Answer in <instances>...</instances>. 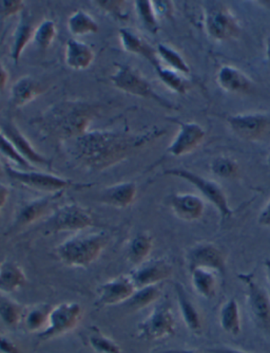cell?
Instances as JSON below:
<instances>
[{
	"mask_svg": "<svg viewBox=\"0 0 270 353\" xmlns=\"http://www.w3.org/2000/svg\"><path fill=\"white\" fill-rule=\"evenodd\" d=\"M27 281L23 268L12 261L0 263V293L12 294L25 285Z\"/></svg>",
	"mask_w": 270,
	"mask_h": 353,
	"instance_id": "cell-27",
	"label": "cell"
},
{
	"mask_svg": "<svg viewBox=\"0 0 270 353\" xmlns=\"http://www.w3.org/2000/svg\"><path fill=\"white\" fill-rule=\"evenodd\" d=\"M227 123L233 134L243 140H261L270 130V116L262 112L231 114Z\"/></svg>",
	"mask_w": 270,
	"mask_h": 353,
	"instance_id": "cell-14",
	"label": "cell"
},
{
	"mask_svg": "<svg viewBox=\"0 0 270 353\" xmlns=\"http://www.w3.org/2000/svg\"><path fill=\"white\" fill-rule=\"evenodd\" d=\"M194 290L202 299H211L218 290L216 273L207 269H196L190 272Z\"/></svg>",
	"mask_w": 270,
	"mask_h": 353,
	"instance_id": "cell-30",
	"label": "cell"
},
{
	"mask_svg": "<svg viewBox=\"0 0 270 353\" xmlns=\"http://www.w3.org/2000/svg\"><path fill=\"white\" fill-rule=\"evenodd\" d=\"M5 172L12 181L21 184L25 188L45 192V195L63 192L68 190H86L93 185L92 183H79L50 172L19 170L8 163L5 164Z\"/></svg>",
	"mask_w": 270,
	"mask_h": 353,
	"instance_id": "cell-4",
	"label": "cell"
},
{
	"mask_svg": "<svg viewBox=\"0 0 270 353\" xmlns=\"http://www.w3.org/2000/svg\"><path fill=\"white\" fill-rule=\"evenodd\" d=\"M95 5L98 6L99 9L110 14L112 17L118 21H126L127 17L126 12H125V5L126 1L123 0H99L95 1Z\"/></svg>",
	"mask_w": 270,
	"mask_h": 353,
	"instance_id": "cell-42",
	"label": "cell"
},
{
	"mask_svg": "<svg viewBox=\"0 0 270 353\" xmlns=\"http://www.w3.org/2000/svg\"><path fill=\"white\" fill-rule=\"evenodd\" d=\"M10 197V188L6 184L0 182V215L3 212V208H5L8 199Z\"/></svg>",
	"mask_w": 270,
	"mask_h": 353,
	"instance_id": "cell-47",
	"label": "cell"
},
{
	"mask_svg": "<svg viewBox=\"0 0 270 353\" xmlns=\"http://www.w3.org/2000/svg\"><path fill=\"white\" fill-rule=\"evenodd\" d=\"M23 0H0V19H8L23 12Z\"/></svg>",
	"mask_w": 270,
	"mask_h": 353,
	"instance_id": "cell-43",
	"label": "cell"
},
{
	"mask_svg": "<svg viewBox=\"0 0 270 353\" xmlns=\"http://www.w3.org/2000/svg\"><path fill=\"white\" fill-rule=\"evenodd\" d=\"M258 223L264 228H270V199L261 208L258 215Z\"/></svg>",
	"mask_w": 270,
	"mask_h": 353,
	"instance_id": "cell-45",
	"label": "cell"
},
{
	"mask_svg": "<svg viewBox=\"0 0 270 353\" xmlns=\"http://www.w3.org/2000/svg\"><path fill=\"white\" fill-rule=\"evenodd\" d=\"M154 8H156L158 15H168L172 12V3L170 1H154Z\"/></svg>",
	"mask_w": 270,
	"mask_h": 353,
	"instance_id": "cell-46",
	"label": "cell"
},
{
	"mask_svg": "<svg viewBox=\"0 0 270 353\" xmlns=\"http://www.w3.org/2000/svg\"><path fill=\"white\" fill-rule=\"evenodd\" d=\"M45 91V86L39 79L31 75H23L12 86L10 91V104L14 108H21L37 100Z\"/></svg>",
	"mask_w": 270,
	"mask_h": 353,
	"instance_id": "cell-21",
	"label": "cell"
},
{
	"mask_svg": "<svg viewBox=\"0 0 270 353\" xmlns=\"http://www.w3.org/2000/svg\"><path fill=\"white\" fill-rule=\"evenodd\" d=\"M174 122L178 125V132L167 148V152L174 157L190 154L196 150L205 139V130L196 122Z\"/></svg>",
	"mask_w": 270,
	"mask_h": 353,
	"instance_id": "cell-18",
	"label": "cell"
},
{
	"mask_svg": "<svg viewBox=\"0 0 270 353\" xmlns=\"http://www.w3.org/2000/svg\"><path fill=\"white\" fill-rule=\"evenodd\" d=\"M0 154L13 162L15 165L21 170H33V166L30 165L25 159L19 154V152L14 148L13 144L0 132Z\"/></svg>",
	"mask_w": 270,
	"mask_h": 353,
	"instance_id": "cell-41",
	"label": "cell"
},
{
	"mask_svg": "<svg viewBox=\"0 0 270 353\" xmlns=\"http://www.w3.org/2000/svg\"><path fill=\"white\" fill-rule=\"evenodd\" d=\"M135 13L138 15L142 25L151 34H158L160 31V21L156 13L154 1L138 0L134 1Z\"/></svg>",
	"mask_w": 270,
	"mask_h": 353,
	"instance_id": "cell-36",
	"label": "cell"
},
{
	"mask_svg": "<svg viewBox=\"0 0 270 353\" xmlns=\"http://www.w3.org/2000/svg\"><path fill=\"white\" fill-rule=\"evenodd\" d=\"M174 273V267L168 259H158L147 261L143 265L135 268L130 274L131 281L135 289L158 285L170 279Z\"/></svg>",
	"mask_w": 270,
	"mask_h": 353,
	"instance_id": "cell-16",
	"label": "cell"
},
{
	"mask_svg": "<svg viewBox=\"0 0 270 353\" xmlns=\"http://www.w3.org/2000/svg\"><path fill=\"white\" fill-rule=\"evenodd\" d=\"M9 79V72H8L7 69L3 66V63H0V92L7 87Z\"/></svg>",
	"mask_w": 270,
	"mask_h": 353,
	"instance_id": "cell-48",
	"label": "cell"
},
{
	"mask_svg": "<svg viewBox=\"0 0 270 353\" xmlns=\"http://www.w3.org/2000/svg\"><path fill=\"white\" fill-rule=\"evenodd\" d=\"M0 353H23L15 343L0 335Z\"/></svg>",
	"mask_w": 270,
	"mask_h": 353,
	"instance_id": "cell-44",
	"label": "cell"
},
{
	"mask_svg": "<svg viewBox=\"0 0 270 353\" xmlns=\"http://www.w3.org/2000/svg\"><path fill=\"white\" fill-rule=\"evenodd\" d=\"M162 290L160 285L135 289L132 296L126 301V306L131 310L138 311L147 308L152 303H156L160 299Z\"/></svg>",
	"mask_w": 270,
	"mask_h": 353,
	"instance_id": "cell-35",
	"label": "cell"
},
{
	"mask_svg": "<svg viewBox=\"0 0 270 353\" xmlns=\"http://www.w3.org/2000/svg\"><path fill=\"white\" fill-rule=\"evenodd\" d=\"M156 75L160 79V82L169 89V90L174 91L178 94H185L187 92L189 88L187 79H185L184 75L176 71L172 70V69L167 68L164 65L156 69Z\"/></svg>",
	"mask_w": 270,
	"mask_h": 353,
	"instance_id": "cell-37",
	"label": "cell"
},
{
	"mask_svg": "<svg viewBox=\"0 0 270 353\" xmlns=\"http://www.w3.org/2000/svg\"><path fill=\"white\" fill-rule=\"evenodd\" d=\"M110 82L115 88L127 94L154 101L160 106L170 110L176 108V105L158 94L148 79L130 65L116 63V70L111 75Z\"/></svg>",
	"mask_w": 270,
	"mask_h": 353,
	"instance_id": "cell-5",
	"label": "cell"
},
{
	"mask_svg": "<svg viewBox=\"0 0 270 353\" xmlns=\"http://www.w3.org/2000/svg\"><path fill=\"white\" fill-rule=\"evenodd\" d=\"M25 309L6 295H0V321L9 328H17L23 323Z\"/></svg>",
	"mask_w": 270,
	"mask_h": 353,
	"instance_id": "cell-34",
	"label": "cell"
},
{
	"mask_svg": "<svg viewBox=\"0 0 270 353\" xmlns=\"http://www.w3.org/2000/svg\"><path fill=\"white\" fill-rule=\"evenodd\" d=\"M154 250V237L148 232H140L131 238L127 247V259L135 268L148 261Z\"/></svg>",
	"mask_w": 270,
	"mask_h": 353,
	"instance_id": "cell-26",
	"label": "cell"
},
{
	"mask_svg": "<svg viewBox=\"0 0 270 353\" xmlns=\"http://www.w3.org/2000/svg\"><path fill=\"white\" fill-rule=\"evenodd\" d=\"M160 353H200L194 349H169V350L163 351Z\"/></svg>",
	"mask_w": 270,
	"mask_h": 353,
	"instance_id": "cell-50",
	"label": "cell"
},
{
	"mask_svg": "<svg viewBox=\"0 0 270 353\" xmlns=\"http://www.w3.org/2000/svg\"><path fill=\"white\" fill-rule=\"evenodd\" d=\"M95 59L92 48L79 39H68L65 47V63L68 68L83 71L91 67Z\"/></svg>",
	"mask_w": 270,
	"mask_h": 353,
	"instance_id": "cell-23",
	"label": "cell"
},
{
	"mask_svg": "<svg viewBox=\"0 0 270 353\" xmlns=\"http://www.w3.org/2000/svg\"><path fill=\"white\" fill-rule=\"evenodd\" d=\"M207 353H249L241 349L230 348V347H214L208 349Z\"/></svg>",
	"mask_w": 270,
	"mask_h": 353,
	"instance_id": "cell-49",
	"label": "cell"
},
{
	"mask_svg": "<svg viewBox=\"0 0 270 353\" xmlns=\"http://www.w3.org/2000/svg\"><path fill=\"white\" fill-rule=\"evenodd\" d=\"M156 50L160 63H164L166 65L165 67L176 71L184 77L189 74V65H188L187 61H185L182 54L176 51L174 48L166 45V43H158L156 46Z\"/></svg>",
	"mask_w": 270,
	"mask_h": 353,
	"instance_id": "cell-32",
	"label": "cell"
},
{
	"mask_svg": "<svg viewBox=\"0 0 270 353\" xmlns=\"http://www.w3.org/2000/svg\"><path fill=\"white\" fill-rule=\"evenodd\" d=\"M135 287L128 275L115 277L111 281L101 283L97 288V299L95 301L98 308L125 303L134 293Z\"/></svg>",
	"mask_w": 270,
	"mask_h": 353,
	"instance_id": "cell-17",
	"label": "cell"
},
{
	"mask_svg": "<svg viewBox=\"0 0 270 353\" xmlns=\"http://www.w3.org/2000/svg\"><path fill=\"white\" fill-rule=\"evenodd\" d=\"M210 170L214 176L222 179H233L239 176L240 166L233 159L221 156L212 160L210 163Z\"/></svg>",
	"mask_w": 270,
	"mask_h": 353,
	"instance_id": "cell-40",
	"label": "cell"
},
{
	"mask_svg": "<svg viewBox=\"0 0 270 353\" xmlns=\"http://www.w3.org/2000/svg\"><path fill=\"white\" fill-rule=\"evenodd\" d=\"M164 134V130L158 128L141 134L121 130H89L83 136L65 143V150L73 161L83 170L104 172L125 161Z\"/></svg>",
	"mask_w": 270,
	"mask_h": 353,
	"instance_id": "cell-1",
	"label": "cell"
},
{
	"mask_svg": "<svg viewBox=\"0 0 270 353\" xmlns=\"http://www.w3.org/2000/svg\"><path fill=\"white\" fill-rule=\"evenodd\" d=\"M245 285L246 301L252 319L263 327H270V295L258 283L252 273H240L238 275Z\"/></svg>",
	"mask_w": 270,
	"mask_h": 353,
	"instance_id": "cell-13",
	"label": "cell"
},
{
	"mask_svg": "<svg viewBox=\"0 0 270 353\" xmlns=\"http://www.w3.org/2000/svg\"><path fill=\"white\" fill-rule=\"evenodd\" d=\"M63 192L47 194L41 197L28 200L21 204V208L16 211L13 222L8 233H14L19 230L25 229L39 220L49 217L59 208V202L63 197Z\"/></svg>",
	"mask_w": 270,
	"mask_h": 353,
	"instance_id": "cell-10",
	"label": "cell"
},
{
	"mask_svg": "<svg viewBox=\"0 0 270 353\" xmlns=\"http://www.w3.org/2000/svg\"><path fill=\"white\" fill-rule=\"evenodd\" d=\"M118 37H120L121 46L124 51L130 54L138 55L146 59L154 70L160 68L163 63H160L156 50L151 47L141 35L133 31L130 28H121L118 30Z\"/></svg>",
	"mask_w": 270,
	"mask_h": 353,
	"instance_id": "cell-20",
	"label": "cell"
},
{
	"mask_svg": "<svg viewBox=\"0 0 270 353\" xmlns=\"http://www.w3.org/2000/svg\"><path fill=\"white\" fill-rule=\"evenodd\" d=\"M204 28L210 39L228 41L241 34V25L236 16L225 6L211 5L204 13Z\"/></svg>",
	"mask_w": 270,
	"mask_h": 353,
	"instance_id": "cell-9",
	"label": "cell"
},
{
	"mask_svg": "<svg viewBox=\"0 0 270 353\" xmlns=\"http://www.w3.org/2000/svg\"><path fill=\"white\" fill-rule=\"evenodd\" d=\"M174 291H176L180 317H182L185 326L187 327L188 330L191 331L194 334H202V317H200V312L196 309L194 301L188 295L187 291L185 290L184 285L180 283H174Z\"/></svg>",
	"mask_w": 270,
	"mask_h": 353,
	"instance_id": "cell-24",
	"label": "cell"
},
{
	"mask_svg": "<svg viewBox=\"0 0 270 353\" xmlns=\"http://www.w3.org/2000/svg\"><path fill=\"white\" fill-rule=\"evenodd\" d=\"M164 174L178 178V179L184 180L194 185L200 192V197L207 200L216 208V211L221 215L223 221L230 219L233 215V210L230 206L225 192L220 186V184L216 183L214 180L207 179L205 176H202L189 170H184V168H170V170H165Z\"/></svg>",
	"mask_w": 270,
	"mask_h": 353,
	"instance_id": "cell-7",
	"label": "cell"
},
{
	"mask_svg": "<svg viewBox=\"0 0 270 353\" xmlns=\"http://www.w3.org/2000/svg\"><path fill=\"white\" fill-rule=\"evenodd\" d=\"M89 345L97 353H123L120 345L114 340L101 332L96 327H93L89 334Z\"/></svg>",
	"mask_w": 270,
	"mask_h": 353,
	"instance_id": "cell-39",
	"label": "cell"
},
{
	"mask_svg": "<svg viewBox=\"0 0 270 353\" xmlns=\"http://www.w3.org/2000/svg\"><path fill=\"white\" fill-rule=\"evenodd\" d=\"M93 224L94 219L88 208L72 202L59 206L43 224V232L47 235L65 232L81 233Z\"/></svg>",
	"mask_w": 270,
	"mask_h": 353,
	"instance_id": "cell-6",
	"label": "cell"
},
{
	"mask_svg": "<svg viewBox=\"0 0 270 353\" xmlns=\"http://www.w3.org/2000/svg\"><path fill=\"white\" fill-rule=\"evenodd\" d=\"M110 241V236L106 232L76 233L55 249L59 261L70 268L87 269L94 263Z\"/></svg>",
	"mask_w": 270,
	"mask_h": 353,
	"instance_id": "cell-3",
	"label": "cell"
},
{
	"mask_svg": "<svg viewBox=\"0 0 270 353\" xmlns=\"http://www.w3.org/2000/svg\"><path fill=\"white\" fill-rule=\"evenodd\" d=\"M101 110V105L97 103L61 101L34 119L32 124L49 138L67 143L88 132Z\"/></svg>",
	"mask_w": 270,
	"mask_h": 353,
	"instance_id": "cell-2",
	"label": "cell"
},
{
	"mask_svg": "<svg viewBox=\"0 0 270 353\" xmlns=\"http://www.w3.org/2000/svg\"><path fill=\"white\" fill-rule=\"evenodd\" d=\"M216 82L223 90L230 93H249L253 86L247 74L230 65H224L218 69Z\"/></svg>",
	"mask_w": 270,
	"mask_h": 353,
	"instance_id": "cell-25",
	"label": "cell"
},
{
	"mask_svg": "<svg viewBox=\"0 0 270 353\" xmlns=\"http://www.w3.org/2000/svg\"><path fill=\"white\" fill-rule=\"evenodd\" d=\"M138 197V185L135 182L125 181L113 184L101 190L99 201L115 208H127Z\"/></svg>",
	"mask_w": 270,
	"mask_h": 353,
	"instance_id": "cell-22",
	"label": "cell"
},
{
	"mask_svg": "<svg viewBox=\"0 0 270 353\" xmlns=\"http://www.w3.org/2000/svg\"><path fill=\"white\" fill-rule=\"evenodd\" d=\"M266 57H267L268 61H270V35L266 39Z\"/></svg>",
	"mask_w": 270,
	"mask_h": 353,
	"instance_id": "cell-52",
	"label": "cell"
},
{
	"mask_svg": "<svg viewBox=\"0 0 270 353\" xmlns=\"http://www.w3.org/2000/svg\"><path fill=\"white\" fill-rule=\"evenodd\" d=\"M53 307L48 303H39L25 310L23 323L30 332H39L47 327L49 315Z\"/></svg>",
	"mask_w": 270,
	"mask_h": 353,
	"instance_id": "cell-33",
	"label": "cell"
},
{
	"mask_svg": "<svg viewBox=\"0 0 270 353\" xmlns=\"http://www.w3.org/2000/svg\"><path fill=\"white\" fill-rule=\"evenodd\" d=\"M56 35V23L51 19H45L35 28L33 41L41 50L47 51L54 43Z\"/></svg>",
	"mask_w": 270,
	"mask_h": 353,
	"instance_id": "cell-38",
	"label": "cell"
},
{
	"mask_svg": "<svg viewBox=\"0 0 270 353\" xmlns=\"http://www.w3.org/2000/svg\"><path fill=\"white\" fill-rule=\"evenodd\" d=\"M83 316V308L79 303L69 301L53 307L50 312L47 327L37 334L39 341L52 340L70 332L79 325Z\"/></svg>",
	"mask_w": 270,
	"mask_h": 353,
	"instance_id": "cell-11",
	"label": "cell"
},
{
	"mask_svg": "<svg viewBox=\"0 0 270 353\" xmlns=\"http://www.w3.org/2000/svg\"><path fill=\"white\" fill-rule=\"evenodd\" d=\"M264 269H265L266 279H267L268 285H270V259H266L264 261Z\"/></svg>",
	"mask_w": 270,
	"mask_h": 353,
	"instance_id": "cell-51",
	"label": "cell"
},
{
	"mask_svg": "<svg viewBox=\"0 0 270 353\" xmlns=\"http://www.w3.org/2000/svg\"><path fill=\"white\" fill-rule=\"evenodd\" d=\"M5 174V165H3V164L0 163V180H1V178H3V174Z\"/></svg>",
	"mask_w": 270,
	"mask_h": 353,
	"instance_id": "cell-53",
	"label": "cell"
},
{
	"mask_svg": "<svg viewBox=\"0 0 270 353\" xmlns=\"http://www.w3.org/2000/svg\"><path fill=\"white\" fill-rule=\"evenodd\" d=\"M268 160H269V161H270V154H269V157H268Z\"/></svg>",
	"mask_w": 270,
	"mask_h": 353,
	"instance_id": "cell-54",
	"label": "cell"
},
{
	"mask_svg": "<svg viewBox=\"0 0 270 353\" xmlns=\"http://www.w3.org/2000/svg\"><path fill=\"white\" fill-rule=\"evenodd\" d=\"M176 322L168 299L158 301L150 314L138 325V336L144 341H160L176 333Z\"/></svg>",
	"mask_w": 270,
	"mask_h": 353,
	"instance_id": "cell-8",
	"label": "cell"
},
{
	"mask_svg": "<svg viewBox=\"0 0 270 353\" xmlns=\"http://www.w3.org/2000/svg\"><path fill=\"white\" fill-rule=\"evenodd\" d=\"M220 326L222 330L231 336H238L242 332L241 310L236 299H230L223 303L220 310Z\"/></svg>",
	"mask_w": 270,
	"mask_h": 353,
	"instance_id": "cell-29",
	"label": "cell"
},
{
	"mask_svg": "<svg viewBox=\"0 0 270 353\" xmlns=\"http://www.w3.org/2000/svg\"><path fill=\"white\" fill-rule=\"evenodd\" d=\"M189 273L196 269H207L224 277L226 274V256L218 245L211 243H196L188 250L186 256Z\"/></svg>",
	"mask_w": 270,
	"mask_h": 353,
	"instance_id": "cell-12",
	"label": "cell"
},
{
	"mask_svg": "<svg viewBox=\"0 0 270 353\" xmlns=\"http://www.w3.org/2000/svg\"><path fill=\"white\" fill-rule=\"evenodd\" d=\"M34 31H35V28H34L31 19L29 16L23 14L13 33L11 57L15 63H19L21 55L25 52V48L31 41H33Z\"/></svg>",
	"mask_w": 270,
	"mask_h": 353,
	"instance_id": "cell-28",
	"label": "cell"
},
{
	"mask_svg": "<svg viewBox=\"0 0 270 353\" xmlns=\"http://www.w3.org/2000/svg\"><path fill=\"white\" fill-rule=\"evenodd\" d=\"M0 132L10 142L13 144L16 150L31 166H43L52 168V160L37 152V148L32 145L29 139L23 134L17 125L11 120L5 121L0 124Z\"/></svg>",
	"mask_w": 270,
	"mask_h": 353,
	"instance_id": "cell-15",
	"label": "cell"
},
{
	"mask_svg": "<svg viewBox=\"0 0 270 353\" xmlns=\"http://www.w3.org/2000/svg\"><path fill=\"white\" fill-rule=\"evenodd\" d=\"M167 204L176 217L184 221H196L205 211V201L191 192H176L167 197Z\"/></svg>",
	"mask_w": 270,
	"mask_h": 353,
	"instance_id": "cell-19",
	"label": "cell"
},
{
	"mask_svg": "<svg viewBox=\"0 0 270 353\" xmlns=\"http://www.w3.org/2000/svg\"><path fill=\"white\" fill-rule=\"evenodd\" d=\"M68 30L74 37H86L96 34L99 31L98 23L91 14L83 10H79L71 14L68 19Z\"/></svg>",
	"mask_w": 270,
	"mask_h": 353,
	"instance_id": "cell-31",
	"label": "cell"
}]
</instances>
